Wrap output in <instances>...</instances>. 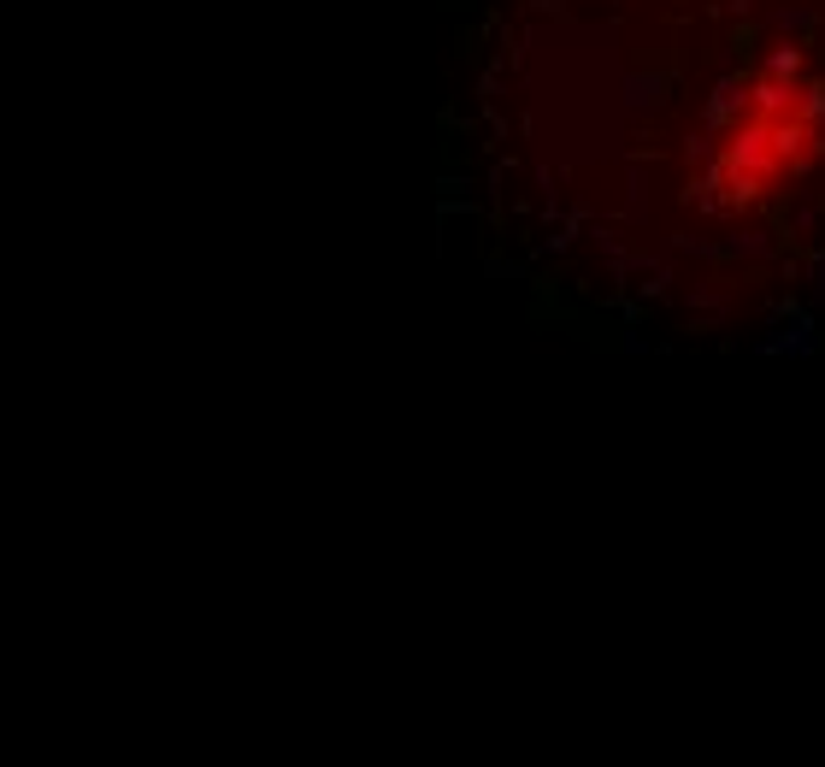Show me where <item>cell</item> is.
Masks as SVG:
<instances>
[{
  "label": "cell",
  "mask_w": 825,
  "mask_h": 767,
  "mask_svg": "<svg viewBox=\"0 0 825 767\" xmlns=\"http://www.w3.org/2000/svg\"><path fill=\"white\" fill-rule=\"evenodd\" d=\"M725 125L713 137V166H708V190L720 201H743L790 183L808 159L820 154L825 137V89L802 77L796 53L766 60L749 84L737 89V101L725 106Z\"/></svg>",
  "instance_id": "6da1fadb"
}]
</instances>
